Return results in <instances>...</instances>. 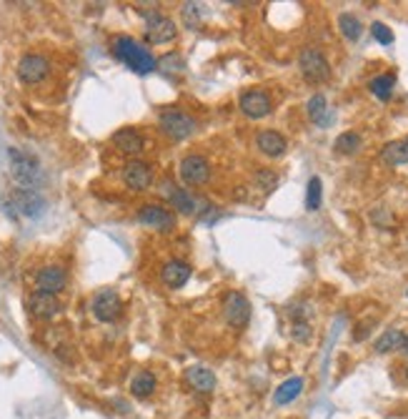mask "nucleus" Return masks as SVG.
<instances>
[{
  "label": "nucleus",
  "mask_w": 408,
  "mask_h": 419,
  "mask_svg": "<svg viewBox=\"0 0 408 419\" xmlns=\"http://www.w3.org/2000/svg\"><path fill=\"white\" fill-rule=\"evenodd\" d=\"M110 50H113V55L123 66H128L130 71H135V73L141 75L150 73V71H155V66H158L153 53H150L141 41H135L133 35H113Z\"/></svg>",
  "instance_id": "1"
},
{
  "label": "nucleus",
  "mask_w": 408,
  "mask_h": 419,
  "mask_svg": "<svg viewBox=\"0 0 408 419\" xmlns=\"http://www.w3.org/2000/svg\"><path fill=\"white\" fill-rule=\"evenodd\" d=\"M8 161H10V176L21 189H38L43 183L41 163L30 153L21 149H8Z\"/></svg>",
  "instance_id": "2"
},
{
  "label": "nucleus",
  "mask_w": 408,
  "mask_h": 419,
  "mask_svg": "<svg viewBox=\"0 0 408 419\" xmlns=\"http://www.w3.org/2000/svg\"><path fill=\"white\" fill-rule=\"evenodd\" d=\"M298 68H301V75L306 78V83H311V86H321V83L331 81V63H328L321 48H303L301 55H298Z\"/></svg>",
  "instance_id": "3"
},
{
  "label": "nucleus",
  "mask_w": 408,
  "mask_h": 419,
  "mask_svg": "<svg viewBox=\"0 0 408 419\" xmlns=\"http://www.w3.org/2000/svg\"><path fill=\"white\" fill-rule=\"evenodd\" d=\"M158 129H161L168 138H173V141H186V138H191V136L195 133L198 123L188 113H183V111L166 109L158 115Z\"/></svg>",
  "instance_id": "4"
},
{
  "label": "nucleus",
  "mask_w": 408,
  "mask_h": 419,
  "mask_svg": "<svg viewBox=\"0 0 408 419\" xmlns=\"http://www.w3.org/2000/svg\"><path fill=\"white\" fill-rule=\"evenodd\" d=\"M138 223H143L146 229H153L158 234H171L175 229V214L163 203H143L138 209Z\"/></svg>",
  "instance_id": "5"
},
{
  "label": "nucleus",
  "mask_w": 408,
  "mask_h": 419,
  "mask_svg": "<svg viewBox=\"0 0 408 419\" xmlns=\"http://www.w3.org/2000/svg\"><path fill=\"white\" fill-rule=\"evenodd\" d=\"M15 73L23 86H38L50 75V61L41 53H26L15 66Z\"/></svg>",
  "instance_id": "6"
},
{
  "label": "nucleus",
  "mask_w": 408,
  "mask_h": 419,
  "mask_svg": "<svg viewBox=\"0 0 408 419\" xmlns=\"http://www.w3.org/2000/svg\"><path fill=\"white\" fill-rule=\"evenodd\" d=\"M90 311H93V317L103 324H113L118 322L123 314V301L118 297V291L115 289H101L95 291L93 301H90Z\"/></svg>",
  "instance_id": "7"
},
{
  "label": "nucleus",
  "mask_w": 408,
  "mask_h": 419,
  "mask_svg": "<svg viewBox=\"0 0 408 419\" xmlns=\"http://www.w3.org/2000/svg\"><path fill=\"white\" fill-rule=\"evenodd\" d=\"M175 35H178V28H175L173 18L158 13H148L146 18V41L148 46H166V43H173Z\"/></svg>",
  "instance_id": "8"
},
{
  "label": "nucleus",
  "mask_w": 408,
  "mask_h": 419,
  "mask_svg": "<svg viewBox=\"0 0 408 419\" xmlns=\"http://www.w3.org/2000/svg\"><path fill=\"white\" fill-rule=\"evenodd\" d=\"M221 309L223 317H226V324L233 326V329H246L248 322H251V301L241 291H228L223 297Z\"/></svg>",
  "instance_id": "9"
},
{
  "label": "nucleus",
  "mask_w": 408,
  "mask_h": 419,
  "mask_svg": "<svg viewBox=\"0 0 408 419\" xmlns=\"http://www.w3.org/2000/svg\"><path fill=\"white\" fill-rule=\"evenodd\" d=\"M178 174L186 186H203L211 178V163L201 153H188L178 163Z\"/></svg>",
  "instance_id": "10"
},
{
  "label": "nucleus",
  "mask_w": 408,
  "mask_h": 419,
  "mask_svg": "<svg viewBox=\"0 0 408 419\" xmlns=\"http://www.w3.org/2000/svg\"><path fill=\"white\" fill-rule=\"evenodd\" d=\"M238 109L246 118L251 121H258V118H266L271 111H273V101H271V95L266 93L263 89H248L241 93L238 98Z\"/></svg>",
  "instance_id": "11"
},
{
  "label": "nucleus",
  "mask_w": 408,
  "mask_h": 419,
  "mask_svg": "<svg viewBox=\"0 0 408 419\" xmlns=\"http://www.w3.org/2000/svg\"><path fill=\"white\" fill-rule=\"evenodd\" d=\"M10 206H13L18 214L28 218H38L46 211V198L41 196L38 189H13L10 191Z\"/></svg>",
  "instance_id": "12"
},
{
  "label": "nucleus",
  "mask_w": 408,
  "mask_h": 419,
  "mask_svg": "<svg viewBox=\"0 0 408 419\" xmlns=\"http://www.w3.org/2000/svg\"><path fill=\"white\" fill-rule=\"evenodd\" d=\"M123 183H126L128 189L135 191V194H143L153 186V169H150V163L146 161H138V158H130V161L123 166Z\"/></svg>",
  "instance_id": "13"
},
{
  "label": "nucleus",
  "mask_w": 408,
  "mask_h": 419,
  "mask_svg": "<svg viewBox=\"0 0 408 419\" xmlns=\"http://www.w3.org/2000/svg\"><path fill=\"white\" fill-rule=\"evenodd\" d=\"M61 309H63V304L55 294L35 289L33 294L28 297V311H30V317L38 319V322H50V319H55L61 314Z\"/></svg>",
  "instance_id": "14"
},
{
  "label": "nucleus",
  "mask_w": 408,
  "mask_h": 419,
  "mask_svg": "<svg viewBox=\"0 0 408 419\" xmlns=\"http://www.w3.org/2000/svg\"><path fill=\"white\" fill-rule=\"evenodd\" d=\"M66 286H68V274L63 266L48 264L35 271V289L38 291H48V294H55V297H58Z\"/></svg>",
  "instance_id": "15"
},
{
  "label": "nucleus",
  "mask_w": 408,
  "mask_h": 419,
  "mask_svg": "<svg viewBox=\"0 0 408 419\" xmlns=\"http://www.w3.org/2000/svg\"><path fill=\"white\" fill-rule=\"evenodd\" d=\"M110 143L115 146V151H121L123 156H141L143 151H146V138H143L141 131L130 129V126H126V129H118L113 136H110Z\"/></svg>",
  "instance_id": "16"
},
{
  "label": "nucleus",
  "mask_w": 408,
  "mask_h": 419,
  "mask_svg": "<svg viewBox=\"0 0 408 419\" xmlns=\"http://www.w3.org/2000/svg\"><path fill=\"white\" fill-rule=\"evenodd\" d=\"M191 274H193L191 264H186L181 259H168L166 264L161 266V281L168 289H181V286H186Z\"/></svg>",
  "instance_id": "17"
},
{
  "label": "nucleus",
  "mask_w": 408,
  "mask_h": 419,
  "mask_svg": "<svg viewBox=\"0 0 408 419\" xmlns=\"http://www.w3.org/2000/svg\"><path fill=\"white\" fill-rule=\"evenodd\" d=\"M186 382L188 387L198 394H213L215 387H218V379L215 374L208 369V366H201V364H193L186 369Z\"/></svg>",
  "instance_id": "18"
},
{
  "label": "nucleus",
  "mask_w": 408,
  "mask_h": 419,
  "mask_svg": "<svg viewBox=\"0 0 408 419\" xmlns=\"http://www.w3.org/2000/svg\"><path fill=\"white\" fill-rule=\"evenodd\" d=\"M255 149L261 151L263 156H268V158H281L288 149V141L278 131L266 129V131H258V136H255Z\"/></svg>",
  "instance_id": "19"
},
{
  "label": "nucleus",
  "mask_w": 408,
  "mask_h": 419,
  "mask_svg": "<svg viewBox=\"0 0 408 419\" xmlns=\"http://www.w3.org/2000/svg\"><path fill=\"white\" fill-rule=\"evenodd\" d=\"M163 194H166L168 203L173 206L175 211H181V214H186V216H193L195 214V198L193 194H188V189H181V186H175V183L166 181L163 183Z\"/></svg>",
  "instance_id": "20"
},
{
  "label": "nucleus",
  "mask_w": 408,
  "mask_h": 419,
  "mask_svg": "<svg viewBox=\"0 0 408 419\" xmlns=\"http://www.w3.org/2000/svg\"><path fill=\"white\" fill-rule=\"evenodd\" d=\"M308 118L315 123V126H328L331 123V111H328V101L323 93H313L306 103Z\"/></svg>",
  "instance_id": "21"
},
{
  "label": "nucleus",
  "mask_w": 408,
  "mask_h": 419,
  "mask_svg": "<svg viewBox=\"0 0 408 419\" xmlns=\"http://www.w3.org/2000/svg\"><path fill=\"white\" fill-rule=\"evenodd\" d=\"M301 392H303V379L301 377H291V379H286V382H283V384L273 392V402L278 407H286V404H291L293 399L301 397Z\"/></svg>",
  "instance_id": "22"
},
{
  "label": "nucleus",
  "mask_w": 408,
  "mask_h": 419,
  "mask_svg": "<svg viewBox=\"0 0 408 419\" xmlns=\"http://www.w3.org/2000/svg\"><path fill=\"white\" fill-rule=\"evenodd\" d=\"M155 387H158V382H155V377L148 372V369H143V372H138L133 379H130V394H133L135 399L153 397Z\"/></svg>",
  "instance_id": "23"
},
{
  "label": "nucleus",
  "mask_w": 408,
  "mask_h": 419,
  "mask_svg": "<svg viewBox=\"0 0 408 419\" xmlns=\"http://www.w3.org/2000/svg\"><path fill=\"white\" fill-rule=\"evenodd\" d=\"M381 158L388 166H403L408 163V141H391L381 149Z\"/></svg>",
  "instance_id": "24"
},
{
  "label": "nucleus",
  "mask_w": 408,
  "mask_h": 419,
  "mask_svg": "<svg viewBox=\"0 0 408 419\" xmlns=\"http://www.w3.org/2000/svg\"><path fill=\"white\" fill-rule=\"evenodd\" d=\"M403 342H406V334L401 329H386L381 337L376 339V352L378 354H388V352H396L401 349Z\"/></svg>",
  "instance_id": "25"
},
{
  "label": "nucleus",
  "mask_w": 408,
  "mask_h": 419,
  "mask_svg": "<svg viewBox=\"0 0 408 419\" xmlns=\"http://www.w3.org/2000/svg\"><path fill=\"white\" fill-rule=\"evenodd\" d=\"M394 86H396V75L394 73H383V75H376L373 81L368 83V91L381 98V101H388L394 95Z\"/></svg>",
  "instance_id": "26"
},
{
  "label": "nucleus",
  "mask_w": 408,
  "mask_h": 419,
  "mask_svg": "<svg viewBox=\"0 0 408 419\" xmlns=\"http://www.w3.org/2000/svg\"><path fill=\"white\" fill-rule=\"evenodd\" d=\"M338 28H341L343 38H346V41H351V43L358 41V38H361V33H363L361 21H358L353 13H341V15H338Z\"/></svg>",
  "instance_id": "27"
},
{
  "label": "nucleus",
  "mask_w": 408,
  "mask_h": 419,
  "mask_svg": "<svg viewBox=\"0 0 408 419\" xmlns=\"http://www.w3.org/2000/svg\"><path fill=\"white\" fill-rule=\"evenodd\" d=\"M333 149L338 151V153H343V156L356 153V151L361 149V136L353 133V131H346V133H341L338 138H336Z\"/></svg>",
  "instance_id": "28"
},
{
  "label": "nucleus",
  "mask_w": 408,
  "mask_h": 419,
  "mask_svg": "<svg viewBox=\"0 0 408 419\" xmlns=\"http://www.w3.org/2000/svg\"><path fill=\"white\" fill-rule=\"evenodd\" d=\"M323 201V183L318 176H313L308 181V191H306V209L308 211H318Z\"/></svg>",
  "instance_id": "29"
},
{
  "label": "nucleus",
  "mask_w": 408,
  "mask_h": 419,
  "mask_svg": "<svg viewBox=\"0 0 408 419\" xmlns=\"http://www.w3.org/2000/svg\"><path fill=\"white\" fill-rule=\"evenodd\" d=\"M255 183H258V189H263L266 194H271V191L275 189V183H278V174L271 169H261V171H255Z\"/></svg>",
  "instance_id": "30"
},
{
  "label": "nucleus",
  "mask_w": 408,
  "mask_h": 419,
  "mask_svg": "<svg viewBox=\"0 0 408 419\" xmlns=\"http://www.w3.org/2000/svg\"><path fill=\"white\" fill-rule=\"evenodd\" d=\"M291 337H293L295 342L306 344L308 339H311V324H308L306 319H293V324H291Z\"/></svg>",
  "instance_id": "31"
},
{
  "label": "nucleus",
  "mask_w": 408,
  "mask_h": 419,
  "mask_svg": "<svg viewBox=\"0 0 408 419\" xmlns=\"http://www.w3.org/2000/svg\"><path fill=\"white\" fill-rule=\"evenodd\" d=\"M371 33H373V38L381 43V46H391V43H394V30H391L386 23H373V26H371Z\"/></svg>",
  "instance_id": "32"
},
{
  "label": "nucleus",
  "mask_w": 408,
  "mask_h": 419,
  "mask_svg": "<svg viewBox=\"0 0 408 419\" xmlns=\"http://www.w3.org/2000/svg\"><path fill=\"white\" fill-rule=\"evenodd\" d=\"M181 15L191 30L198 28V23H201V15H198V6H195V3H186V6L181 8Z\"/></svg>",
  "instance_id": "33"
},
{
  "label": "nucleus",
  "mask_w": 408,
  "mask_h": 419,
  "mask_svg": "<svg viewBox=\"0 0 408 419\" xmlns=\"http://www.w3.org/2000/svg\"><path fill=\"white\" fill-rule=\"evenodd\" d=\"M158 66L166 68V71H168V66H178V71H181V68H183V61L178 58V55H166V58H161V61H158Z\"/></svg>",
  "instance_id": "34"
},
{
  "label": "nucleus",
  "mask_w": 408,
  "mask_h": 419,
  "mask_svg": "<svg viewBox=\"0 0 408 419\" xmlns=\"http://www.w3.org/2000/svg\"><path fill=\"white\" fill-rule=\"evenodd\" d=\"M401 349H403V352L408 354V334H406V342H403V346H401Z\"/></svg>",
  "instance_id": "35"
},
{
  "label": "nucleus",
  "mask_w": 408,
  "mask_h": 419,
  "mask_svg": "<svg viewBox=\"0 0 408 419\" xmlns=\"http://www.w3.org/2000/svg\"><path fill=\"white\" fill-rule=\"evenodd\" d=\"M406 379H408V366H406Z\"/></svg>",
  "instance_id": "36"
},
{
  "label": "nucleus",
  "mask_w": 408,
  "mask_h": 419,
  "mask_svg": "<svg viewBox=\"0 0 408 419\" xmlns=\"http://www.w3.org/2000/svg\"><path fill=\"white\" fill-rule=\"evenodd\" d=\"M406 294H408V291H406Z\"/></svg>",
  "instance_id": "37"
},
{
  "label": "nucleus",
  "mask_w": 408,
  "mask_h": 419,
  "mask_svg": "<svg viewBox=\"0 0 408 419\" xmlns=\"http://www.w3.org/2000/svg\"><path fill=\"white\" fill-rule=\"evenodd\" d=\"M406 141H408V138H406Z\"/></svg>",
  "instance_id": "38"
}]
</instances>
